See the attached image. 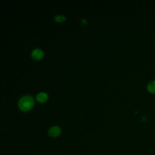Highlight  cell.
<instances>
[{
    "label": "cell",
    "instance_id": "3",
    "mask_svg": "<svg viewBox=\"0 0 155 155\" xmlns=\"http://www.w3.org/2000/svg\"><path fill=\"white\" fill-rule=\"evenodd\" d=\"M60 133V128L58 126H53L50 128L48 134L51 136H56Z\"/></svg>",
    "mask_w": 155,
    "mask_h": 155
},
{
    "label": "cell",
    "instance_id": "6",
    "mask_svg": "<svg viewBox=\"0 0 155 155\" xmlns=\"http://www.w3.org/2000/svg\"><path fill=\"white\" fill-rule=\"evenodd\" d=\"M54 19L56 21L60 22V21H64L65 19V18L64 16H62V15H56V16H54Z\"/></svg>",
    "mask_w": 155,
    "mask_h": 155
},
{
    "label": "cell",
    "instance_id": "1",
    "mask_svg": "<svg viewBox=\"0 0 155 155\" xmlns=\"http://www.w3.org/2000/svg\"><path fill=\"white\" fill-rule=\"evenodd\" d=\"M33 105V99L30 95L22 96L18 101L19 108L23 111H27L31 108Z\"/></svg>",
    "mask_w": 155,
    "mask_h": 155
},
{
    "label": "cell",
    "instance_id": "2",
    "mask_svg": "<svg viewBox=\"0 0 155 155\" xmlns=\"http://www.w3.org/2000/svg\"><path fill=\"white\" fill-rule=\"evenodd\" d=\"M43 56V51L40 48H35L31 52V56L35 59H40Z\"/></svg>",
    "mask_w": 155,
    "mask_h": 155
},
{
    "label": "cell",
    "instance_id": "4",
    "mask_svg": "<svg viewBox=\"0 0 155 155\" xmlns=\"http://www.w3.org/2000/svg\"><path fill=\"white\" fill-rule=\"evenodd\" d=\"M36 98L39 102H44L47 99V94L44 92H39L37 94Z\"/></svg>",
    "mask_w": 155,
    "mask_h": 155
},
{
    "label": "cell",
    "instance_id": "5",
    "mask_svg": "<svg viewBox=\"0 0 155 155\" xmlns=\"http://www.w3.org/2000/svg\"><path fill=\"white\" fill-rule=\"evenodd\" d=\"M147 90L151 93H155V80H153L147 85Z\"/></svg>",
    "mask_w": 155,
    "mask_h": 155
}]
</instances>
